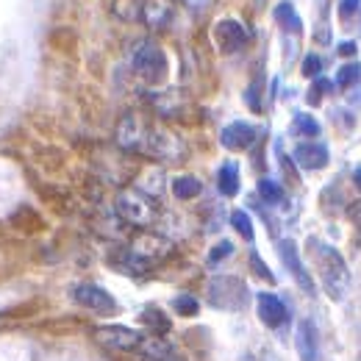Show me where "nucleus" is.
<instances>
[{"label": "nucleus", "mask_w": 361, "mask_h": 361, "mask_svg": "<svg viewBox=\"0 0 361 361\" xmlns=\"http://www.w3.org/2000/svg\"><path fill=\"white\" fill-rule=\"evenodd\" d=\"M317 259H319V267H322L325 289L331 292V298H334V300H342V298H345V292H348V286H350V272H348L345 259H342L334 247H325V245L319 247Z\"/></svg>", "instance_id": "nucleus-1"}, {"label": "nucleus", "mask_w": 361, "mask_h": 361, "mask_svg": "<svg viewBox=\"0 0 361 361\" xmlns=\"http://www.w3.org/2000/svg\"><path fill=\"white\" fill-rule=\"evenodd\" d=\"M131 61H134L136 73H139L145 81H150V84H159V81H164V75H167V56H164V50L156 45L153 39L139 42Z\"/></svg>", "instance_id": "nucleus-2"}, {"label": "nucleus", "mask_w": 361, "mask_h": 361, "mask_svg": "<svg viewBox=\"0 0 361 361\" xmlns=\"http://www.w3.org/2000/svg\"><path fill=\"white\" fill-rule=\"evenodd\" d=\"M117 214L131 226H150L156 217L153 200L139 189H123L117 197Z\"/></svg>", "instance_id": "nucleus-3"}, {"label": "nucleus", "mask_w": 361, "mask_h": 361, "mask_svg": "<svg viewBox=\"0 0 361 361\" xmlns=\"http://www.w3.org/2000/svg\"><path fill=\"white\" fill-rule=\"evenodd\" d=\"M150 128H153V123H147L136 111H128L120 120V126H117V142H120V147H126L131 153H145V142L150 136Z\"/></svg>", "instance_id": "nucleus-4"}, {"label": "nucleus", "mask_w": 361, "mask_h": 361, "mask_svg": "<svg viewBox=\"0 0 361 361\" xmlns=\"http://www.w3.org/2000/svg\"><path fill=\"white\" fill-rule=\"evenodd\" d=\"M73 298H75V303H81L84 309L97 312V314H114V312H117L114 298H111L106 289L94 286V283H78V286L73 289Z\"/></svg>", "instance_id": "nucleus-5"}, {"label": "nucleus", "mask_w": 361, "mask_h": 361, "mask_svg": "<svg viewBox=\"0 0 361 361\" xmlns=\"http://www.w3.org/2000/svg\"><path fill=\"white\" fill-rule=\"evenodd\" d=\"M94 336H97V342H103L114 350H139L142 342H145L142 334H136L126 325H100L94 331Z\"/></svg>", "instance_id": "nucleus-6"}, {"label": "nucleus", "mask_w": 361, "mask_h": 361, "mask_svg": "<svg viewBox=\"0 0 361 361\" xmlns=\"http://www.w3.org/2000/svg\"><path fill=\"white\" fill-rule=\"evenodd\" d=\"M214 42L220 45L223 53H236V50H242V47L250 42V34H247V28L239 23V20H220L217 23V28H214Z\"/></svg>", "instance_id": "nucleus-7"}, {"label": "nucleus", "mask_w": 361, "mask_h": 361, "mask_svg": "<svg viewBox=\"0 0 361 361\" xmlns=\"http://www.w3.org/2000/svg\"><path fill=\"white\" fill-rule=\"evenodd\" d=\"M173 17H176V3L173 0H142V23L150 31L170 28Z\"/></svg>", "instance_id": "nucleus-8"}, {"label": "nucleus", "mask_w": 361, "mask_h": 361, "mask_svg": "<svg viewBox=\"0 0 361 361\" xmlns=\"http://www.w3.org/2000/svg\"><path fill=\"white\" fill-rule=\"evenodd\" d=\"M256 312H259V319L267 325V328H281L286 319H289V312H286V303L272 295V292H262L256 298Z\"/></svg>", "instance_id": "nucleus-9"}, {"label": "nucleus", "mask_w": 361, "mask_h": 361, "mask_svg": "<svg viewBox=\"0 0 361 361\" xmlns=\"http://www.w3.org/2000/svg\"><path fill=\"white\" fill-rule=\"evenodd\" d=\"M295 348H298L300 361H319V339H317V328L312 319H300L298 322Z\"/></svg>", "instance_id": "nucleus-10"}, {"label": "nucleus", "mask_w": 361, "mask_h": 361, "mask_svg": "<svg viewBox=\"0 0 361 361\" xmlns=\"http://www.w3.org/2000/svg\"><path fill=\"white\" fill-rule=\"evenodd\" d=\"M167 250H170V245H167L161 236H153V233H142V236H136L134 247H131V256H134V259H139L142 264H147V262H156V259H161Z\"/></svg>", "instance_id": "nucleus-11"}, {"label": "nucleus", "mask_w": 361, "mask_h": 361, "mask_svg": "<svg viewBox=\"0 0 361 361\" xmlns=\"http://www.w3.org/2000/svg\"><path fill=\"white\" fill-rule=\"evenodd\" d=\"M220 139H223V145H226L228 150H245V147H250L256 142V128L250 123L236 120V123H231V126L223 128Z\"/></svg>", "instance_id": "nucleus-12"}, {"label": "nucleus", "mask_w": 361, "mask_h": 361, "mask_svg": "<svg viewBox=\"0 0 361 361\" xmlns=\"http://www.w3.org/2000/svg\"><path fill=\"white\" fill-rule=\"evenodd\" d=\"M295 161L303 170H322L328 164V147L319 142H300L295 147Z\"/></svg>", "instance_id": "nucleus-13"}, {"label": "nucleus", "mask_w": 361, "mask_h": 361, "mask_svg": "<svg viewBox=\"0 0 361 361\" xmlns=\"http://www.w3.org/2000/svg\"><path fill=\"white\" fill-rule=\"evenodd\" d=\"M281 262H283V264L292 270V275L298 278V283H300L306 292H314V283H312L309 272L303 270L300 256H298V247H295V242H292V239H283V242H281Z\"/></svg>", "instance_id": "nucleus-14"}, {"label": "nucleus", "mask_w": 361, "mask_h": 361, "mask_svg": "<svg viewBox=\"0 0 361 361\" xmlns=\"http://www.w3.org/2000/svg\"><path fill=\"white\" fill-rule=\"evenodd\" d=\"M200 192H203V183H200V178H195V176H180V178L173 180V195L178 200H192Z\"/></svg>", "instance_id": "nucleus-15"}, {"label": "nucleus", "mask_w": 361, "mask_h": 361, "mask_svg": "<svg viewBox=\"0 0 361 361\" xmlns=\"http://www.w3.org/2000/svg\"><path fill=\"white\" fill-rule=\"evenodd\" d=\"M217 183H220V192L228 195V197H233L236 192H239V167L233 164V161H228L220 167V176H217Z\"/></svg>", "instance_id": "nucleus-16"}, {"label": "nucleus", "mask_w": 361, "mask_h": 361, "mask_svg": "<svg viewBox=\"0 0 361 361\" xmlns=\"http://www.w3.org/2000/svg\"><path fill=\"white\" fill-rule=\"evenodd\" d=\"M114 14L120 20H142V0H117L114 3Z\"/></svg>", "instance_id": "nucleus-17"}, {"label": "nucleus", "mask_w": 361, "mask_h": 361, "mask_svg": "<svg viewBox=\"0 0 361 361\" xmlns=\"http://www.w3.org/2000/svg\"><path fill=\"white\" fill-rule=\"evenodd\" d=\"M275 20H278L286 31H300V20H298V14H295L292 3H281V6L275 8Z\"/></svg>", "instance_id": "nucleus-18"}, {"label": "nucleus", "mask_w": 361, "mask_h": 361, "mask_svg": "<svg viewBox=\"0 0 361 361\" xmlns=\"http://www.w3.org/2000/svg\"><path fill=\"white\" fill-rule=\"evenodd\" d=\"M142 322L153 331V334H167L170 331V319H164V314L159 312V309H145V314H142Z\"/></svg>", "instance_id": "nucleus-19"}, {"label": "nucleus", "mask_w": 361, "mask_h": 361, "mask_svg": "<svg viewBox=\"0 0 361 361\" xmlns=\"http://www.w3.org/2000/svg\"><path fill=\"white\" fill-rule=\"evenodd\" d=\"M359 78H361V64H345L342 70H339V75H336V84L342 87V90H350L353 84H359Z\"/></svg>", "instance_id": "nucleus-20"}, {"label": "nucleus", "mask_w": 361, "mask_h": 361, "mask_svg": "<svg viewBox=\"0 0 361 361\" xmlns=\"http://www.w3.org/2000/svg\"><path fill=\"white\" fill-rule=\"evenodd\" d=\"M295 131L300 136L314 139V136L319 134V123H317L312 114H298V117H295Z\"/></svg>", "instance_id": "nucleus-21"}, {"label": "nucleus", "mask_w": 361, "mask_h": 361, "mask_svg": "<svg viewBox=\"0 0 361 361\" xmlns=\"http://www.w3.org/2000/svg\"><path fill=\"white\" fill-rule=\"evenodd\" d=\"M259 195H262L267 203H281V200H283V189L270 178L259 180Z\"/></svg>", "instance_id": "nucleus-22"}, {"label": "nucleus", "mask_w": 361, "mask_h": 361, "mask_svg": "<svg viewBox=\"0 0 361 361\" xmlns=\"http://www.w3.org/2000/svg\"><path fill=\"white\" fill-rule=\"evenodd\" d=\"M173 309H176V312H178L180 317H195L200 306H197V300H195L192 295H180V298H176Z\"/></svg>", "instance_id": "nucleus-23"}, {"label": "nucleus", "mask_w": 361, "mask_h": 361, "mask_svg": "<svg viewBox=\"0 0 361 361\" xmlns=\"http://www.w3.org/2000/svg\"><path fill=\"white\" fill-rule=\"evenodd\" d=\"M231 223H233V228H236L245 239H253V223H250V217H247L245 212H233V214H231Z\"/></svg>", "instance_id": "nucleus-24"}, {"label": "nucleus", "mask_w": 361, "mask_h": 361, "mask_svg": "<svg viewBox=\"0 0 361 361\" xmlns=\"http://www.w3.org/2000/svg\"><path fill=\"white\" fill-rule=\"evenodd\" d=\"M322 73V61H319V56H306V61H303V75H309V78H317Z\"/></svg>", "instance_id": "nucleus-25"}, {"label": "nucleus", "mask_w": 361, "mask_h": 361, "mask_svg": "<svg viewBox=\"0 0 361 361\" xmlns=\"http://www.w3.org/2000/svg\"><path fill=\"white\" fill-rule=\"evenodd\" d=\"M250 264L256 267V275H262L264 281H272V272L267 270V264H264V262H262V259H259L256 253H250Z\"/></svg>", "instance_id": "nucleus-26"}, {"label": "nucleus", "mask_w": 361, "mask_h": 361, "mask_svg": "<svg viewBox=\"0 0 361 361\" xmlns=\"http://www.w3.org/2000/svg\"><path fill=\"white\" fill-rule=\"evenodd\" d=\"M231 250H233V245H231V242H220V245L212 250V262H223L226 256H231Z\"/></svg>", "instance_id": "nucleus-27"}, {"label": "nucleus", "mask_w": 361, "mask_h": 361, "mask_svg": "<svg viewBox=\"0 0 361 361\" xmlns=\"http://www.w3.org/2000/svg\"><path fill=\"white\" fill-rule=\"evenodd\" d=\"M339 11H342V17L348 20L350 14H356V11H359V0H342V8H339Z\"/></svg>", "instance_id": "nucleus-28"}, {"label": "nucleus", "mask_w": 361, "mask_h": 361, "mask_svg": "<svg viewBox=\"0 0 361 361\" xmlns=\"http://www.w3.org/2000/svg\"><path fill=\"white\" fill-rule=\"evenodd\" d=\"M339 53H342V56H353V53H356V42H342Z\"/></svg>", "instance_id": "nucleus-29"}, {"label": "nucleus", "mask_w": 361, "mask_h": 361, "mask_svg": "<svg viewBox=\"0 0 361 361\" xmlns=\"http://www.w3.org/2000/svg\"><path fill=\"white\" fill-rule=\"evenodd\" d=\"M353 183L361 189V167H356V170H353Z\"/></svg>", "instance_id": "nucleus-30"}, {"label": "nucleus", "mask_w": 361, "mask_h": 361, "mask_svg": "<svg viewBox=\"0 0 361 361\" xmlns=\"http://www.w3.org/2000/svg\"><path fill=\"white\" fill-rule=\"evenodd\" d=\"M359 206H361V203H359ZM353 217H356V223L361 226V209H356V212H353Z\"/></svg>", "instance_id": "nucleus-31"}, {"label": "nucleus", "mask_w": 361, "mask_h": 361, "mask_svg": "<svg viewBox=\"0 0 361 361\" xmlns=\"http://www.w3.org/2000/svg\"><path fill=\"white\" fill-rule=\"evenodd\" d=\"M250 361H256V359H250Z\"/></svg>", "instance_id": "nucleus-32"}]
</instances>
